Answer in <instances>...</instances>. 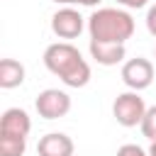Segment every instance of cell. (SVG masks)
<instances>
[{
  "instance_id": "9c48e42d",
  "label": "cell",
  "mask_w": 156,
  "mask_h": 156,
  "mask_svg": "<svg viewBox=\"0 0 156 156\" xmlns=\"http://www.w3.org/2000/svg\"><path fill=\"white\" fill-rule=\"evenodd\" d=\"M88 49H90V56L100 66H117V63H122L127 58V46L124 44H107V41L90 39Z\"/></svg>"
},
{
  "instance_id": "6da1fadb",
  "label": "cell",
  "mask_w": 156,
  "mask_h": 156,
  "mask_svg": "<svg viewBox=\"0 0 156 156\" xmlns=\"http://www.w3.org/2000/svg\"><path fill=\"white\" fill-rule=\"evenodd\" d=\"M44 66L54 76H58L61 83L68 85V88H83L90 80V66H88V61L68 41L49 44L46 51H44Z\"/></svg>"
},
{
  "instance_id": "ba28073f",
  "label": "cell",
  "mask_w": 156,
  "mask_h": 156,
  "mask_svg": "<svg viewBox=\"0 0 156 156\" xmlns=\"http://www.w3.org/2000/svg\"><path fill=\"white\" fill-rule=\"evenodd\" d=\"M73 139L63 132H49L37 144L39 156H73Z\"/></svg>"
},
{
  "instance_id": "8992f818",
  "label": "cell",
  "mask_w": 156,
  "mask_h": 156,
  "mask_svg": "<svg viewBox=\"0 0 156 156\" xmlns=\"http://www.w3.org/2000/svg\"><path fill=\"white\" fill-rule=\"evenodd\" d=\"M83 27H85V22H83L80 12L68 5L51 15V32L58 39H76V37H80Z\"/></svg>"
},
{
  "instance_id": "2e32d148",
  "label": "cell",
  "mask_w": 156,
  "mask_h": 156,
  "mask_svg": "<svg viewBox=\"0 0 156 156\" xmlns=\"http://www.w3.org/2000/svg\"><path fill=\"white\" fill-rule=\"evenodd\" d=\"M102 0H76V5H83V7H95V5H100Z\"/></svg>"
},
{
  "instance_id": "e0dca14e",
  "label": "cell",
  "mask_w": 156,
  "mask_h": 156,
  "mask_svg": "<svg viewBox=\"0 0 156 156\" xmlns=\"http://www.w3.org/2000/svg\"><path fill=\"white\" fill-rule=\"evenodd\" d=\"M149 156H156V139H154L151 146H149Z\"/></svg>"
},
{
  "instance_id": "30bf717a",
  "label": "cell",
  "mask_w": 156,
  "mask_h": 156,
  "mask_svg": "<svg viewBox=\"0 0 156 156\" xmlns=\"http://www.w3.org/2000/svg\"><path fill=\"white\" fill-rule=\"evenodd\" d=\"M24 83V66L17 58H2L0 61V88L12 90Z\"/></svg>"
},
{
  "instance_id": "5b68a950",
  "label": "cell",
  "mask_w": 156,
  "mask_h": 156,
  "mask_svg": "<svg viewBox=\"0 0 156 156\" xmlns=\"http://www.w3.org/2000/svg\"><path fill=\"white\" fill-rule=\"evenodd\" d=\"M122 80L129 90H146L154 83V63L144 56L129 58L122 63Z\"/></svg>"
},
{
  "instance_id": "7c38bea8",
  "label": "cell",
  "mask_w": 156,
  "mask_h": 156,
  "mask_svg": "<svg viewBox=\"0 0 156 156\" xmlns=\"http://www.w3.org/2000/svg\"><path fill=\"white\" fill-rule=\"evenodd\" d=\"M139 127H141V134H144L149 141L156 139V105L146 110V115H144V119H141Z\"/></svg>"
},
{
  "instance_id": "5bb4252c",
  "label": "cell",
  "mask_w": 156,
  "mask_h": 156,
  "mask_svg": "<svg viewBox=\"0 0 156 156\" xmlns=\"http://www.w3.org/2000/svg\"><path fill=\"white\" fill-rule=\"evenodd\" d=\"M146 29H149L151 37H156V5H151L149 12H146Z\"/></svg>"
},
{
  "instance_id": "3957f363",
  "label": "cell",
  "mask_w": 156,
  "mask_h": 156,
  "mask_svg": "<svg viewBox=\"0 0 156 156\" xmlns=\"http://www.w3.org/2000/svg\"><path fill=\"white\" fill-rule=\"evenodd\" d=\"M146 110L149 107H146L144 98L136 90L119 93L115 98V102H112V115H115L117 124H122V127H136V124H141Z\"/></svg>"
},
{
  "instance_id": "7a4b0ae2",
  "label": "cell",
  "mask_w": 156,
  "mask_h": 156,
  "mask_svg": "<svg viewBox=\"0 0 156 156\" xmlns=\"http://www.w3.org/2000/svg\"><path fill=\"white\" fill-rule=\"evenodd\" d=\"M88 32L95 41L127 44L134 34V20L122 7H100L88 17Z\"/></svg>"
},
{
  "instance_id": "ac0fdd59",
  "label": "cell",
  "mask_w": 156,
  "mask_h": 156,
  "mask_svg": "<svg viewBox=\"0 0 156 156\" xmlns=\"http://www.w3.org/2000/svg\"><path fill=\"white\" fill-rule=\"evenodd\" d=\"M56 5H76V0H54Z\"/></svg>"
},
{
  "instance_id": "9a60e30c",
  "label": "cell",
  "mask_w": 156,
  "mask_h": 156,
  "mask_svg": "<svg viewBox=\"0 0 156 156\" xmlns=\"http://www.w3.org/2000/svg\"><path fill=\"white\" fill-rule=\"evenodd\" d=\"M115 2L122 5V7H127V10H141V7H146L149 0H115Z\"/></svg>"
},
{
  "instance_id": "52a82bcc",
  "label": "cell",
  "mask_w": 156,
  "mask_h": 156,
  "mask_svg": "<svg viewBox=\"0 0 156 156\" xmlns=\"http://www.w3.org/2000/svg\"><path fill=\"white\" fill-rule=\"evenodd\" d=\"M29 132H32V119L22 107H10V110L2 112L0 136H22V139H27Z\"/></svg>"
},
{
  "instance_id": "277c9868",
  "label": "cell",
  "mask_w": 156,
  "mask_h": 156,
  "mask_svg": "<svg viewBox=\"0 0 156 156\" xmlns=\"http://www.w3.org/2000/svg\"><path fill=\"white\" fill-rule=\"evenodd\" d=\"M34 107H37L39 117H44V119H61L71 112V95L58 88H46L37 95Z\"/></svg>"
},
{
  "instance_id": "d6986e66",
  "label": "cell",
  "mask_w": 156,
  "mask_h": 156,
  "mask_svg": "<svg viewBox=\"0 0 156 156\" xmlns=\"http://www.w3.org/2000/svg\"><path fill=\"white\" fill-rule=\"evenodd\" d=\"M154 58H156V49H154Z\"/></svg>"
},
{
  "instance_id": "4fadbf2b",
  "label": "cell",
  "mask_w": 156,
  "mask_h": 156,
  "mask_svg": "<svg viewBox=\"0 0 156 156\" xmlns=\"http://www.w3.org/2000/svg\"><path fill=\"white\" fill-rule=\"evenodd\" d=\"M117 156H149V151H144L139 144H122L117 149Z\"/></svg>"
},
{
  "instance_id": "8fae6325",
  "label": "cell",
  "mask_w": 156,
  "mask_h": 156,
  "mask_svg": "<svg viewBox=\"0 0 156 156\" xmlns=\"http://www.w3.org/2000/svg\"><path fill=\"white\" fill-rule=\"evenodd\" d=\"M27 149V139L22 136H0V156H22Z\"/></svg>"
}]
</instances>
